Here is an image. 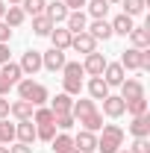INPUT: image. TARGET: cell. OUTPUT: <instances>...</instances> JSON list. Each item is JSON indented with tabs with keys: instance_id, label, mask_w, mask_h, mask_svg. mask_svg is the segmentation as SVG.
Wrapping results in <instances>:
<instances>
[{
	"instance_id": "cell-1",
	"label": "cell",
	"mask_w": 150,
	"mask_h": 153,
	"mask_svg": "<svg viewBox=\"0 0 150 153\" xmlns=\"http://www.w3.org/2000/svg\"><path fill=\"white\" fill-rule=\"evenodd\" d=\"M100 138H97V150L100 153H118L124 147V130L118 124H103L100 127Z\"/></svg>"
},
{
	"instance_id": "cell-2",
	"label": "cell",
	"mask_w": 150,
	"mask_h": 153,
	"mask_svg": "<svg viewBox=\"0 0 150 153\" xmlns=\"http://www.w3.org/2000/svg\"><path fill=\"white\" fill-rule=\"evenodd\" d=\"M18 97L21 100H27V103H33V106H44L50 97H47V88L41 85V82H33V79H21L18 82Z\"/></svg>"
},
{
	"instance_id": "cell-3",
	"label": "cell",
	"mask_w": 150,
	"mask_h": 153,
	"mask_svg": "<svg viewBox=\"0 0 150 153\" xmlns=\"http://www.w3.org/2000/svg\"><path fill=\"white\" fill-rule=\"evenodd\" d=\"M62 74H65V76H62L65 94H79V91H82V76H85L82 65H79V62H65Z\"/></svg>"
},
{
	"instance_id": "cell-4",
	"label": "cell",
	"mask_w": 150,
	"mask_h": 153,
	"mask_svg": "<svg viewBox=\"0 0 150 153\" xmlns=\"http://www.w3.org/2000/svg\"><path fill=\"white\" fill-rule=\"evenodd\" d=\"M65 62H68V59H65V50H56V47H50L47 53H41V68H47V71H53V74L65 68Z\"/></svg>"
},
{
	"instance_id": "cell-5",
	"label": "cell",
	"mask_w": 150,
	"mask_h": 153,
	"mask_svg": "<svg viewBox=\"0 0 150 153\" xmlns=\"http://www.w3.org/2000/svg\"><path fill=\"white\" fill-rule=\"evenodd\" d=\"M103 68H106V56H103V53H97V50H94V53H85L82 71H85L88 76H100V74H103Z\"/></svg>"
},
{
	"instance_id": "cell-6",
	"label": "cell",
	"mask_w": 150,
	"mask_h": 153,
	"mask_svg": "<svg viewBox=\"0 0 150 153\" xmlns=\"http://www.w3.org/2000/svg\"><path fill=\"white\" fill-rule=\"evenodd\" d=\"M85 27H88V18H85V12L79 9V12H68V18H65V30L76 36V33H85Z\"/></svg>"
},
{
	"instance_id": "cell-7",
	"label": "cell",
	"mask_w": 150,
	"mask_h": 153,
	"mask_svg": "<svg viewBox=\"0 0 150 153\" xmlns=\"http://www.w3.org/2000/svg\"><path fill=\"white\" fill-rule=\"evenodd\" d=\"M85 33H88L94 41H100V38L106 41V38H112V36H115V33H112V24H109L106 18H97L91 27H85Z\"/></svg>"
},
{
	"instance_id": "cell-8",
	"label": "cell",
	"mask_w": 150,
	"mask_h": 153,
	"mask_svg": "<svg viewBox=\"0 0 150 153\" xmlns=\"http://www.w3.org/2000/svg\"><path fill=\"white\" fill-rule=\"evenodd\" d=\"M74 147L79 153H94V150H97V135L88 133V130H79L76 138H74Z\"/></svg>"
},
{
	"instance_id": "cell-9",
	"label": "cell",
	"mask_w": 150,
	"mask_h": 153,
	"mask_svg": "<svg viewBox=\"0 0 150 153\" xmlns=\"http://www.w3.org/2000/svg\"><path fill=\"white\" fill-rule=\"evenodd\" d=\"M15 138L21 144H30L33 147V141H36V124L33 121H18L15 124Z\"/></svg>"
},
{
	"instance_id": "cell-10",
	"label": "cell",
	"mask_w": 150,
	"mask_h": 153,
	"mask_svg": "<svg viewBox=\"0 0 150 153\" xmlns=\"http://www.w3.org/2000/svg\"><path fill=\"white\" fill-rule=\"evenodd\" d=\"M121 97H124V100H138V97H144L141 79H124V82H121Z\"/></svg>"
},
{
	"instance_id": "cell-11",
	"label": "cell",
	"mask_w": 150,
	"mask_h": 153,
	"mask_svg": "<svg viewBox=\"0 0 150 153\" xmlns=\"http://www.w3.org/2000/svg\"><path fill=\"white\" fill-rule=\"evenodd\" d=\"M71 47H74L76 53H94V50H97V41H94L88 33H76V36L71 38Z\"/></svg>"
},
{
	"instance_id": "cell-12",
	"label": "cell",
	"mask_w": 150,
	"mask_h": 153,
	"mask_svg": "<svg viewBox=\"0 0 150 153\" xmlns=\"http://www.w3.org/2000/svg\"><path fill=\"white\" fill-rule=\"evenodd\" d=\"M103 79H106V85H121L124 82V68H121V62H106V68H103Z\"/></svg>"
},
{
	"instance_id": "cell-13",
	"label": "cell",
	"mask_w": 150,
	"mask_h": 153,
	"mask_svg": "<svg viewBox=\"0 0 150 153\" xmlns=\"http://www.w3.org/2000/svg\"><path fill=\"white\" fill-rule=\"evenodd\" d=\"M21 71H24V74L41 71V53H38V50H27V53L21 56Z\"/></svg>"
},
{
	"instance_id": "cell-14",
	"label": "cell",
	"mask_w": 150,
	"mask_h": 153,
	"mask_svg": "<svg viewBox=\"0 0 150 153\" xmlns=\"http://www.w3.org/2000/svg\"><path fill=\"white\" fill-rule=\"evenodd\" d=\"M33 112H36V106L27 103V100H15V103H9V115H15L18 121H33Z\"/></svg>"
},
{
	"instance_id": "cell-15",
	"label": "cell",
	"mask_w": 150,
	"mask_h": 153,
	"mask_svg": "<svg viewBox=\"0 0 150 153\" xmlns=\"http://www.w3.org/2000/svg\"><path fill=\"white\" fill-rule=\"evenodd\" d=\"M130 41H132V47L147 50L150 47V27H132L130 30Z\"/></svg>"
},
{
	"instance_id": "cell-16",
	"label": "cell",
	"mask_w": 150,
	"mask_h": 153,
	"mask_svg": "<svg viewBox=\"0 0 150 153\" xmlns=\"http://www.w3.org/2000/svg\"><path fill=\"white\" fill-rule=\"evenodd\" d=\"M44 15L53 21V24H62V21L68 18V6H65L62 0H53V3H47V6H44Z\"/></svg>"
},
{
	"instance_id": "cell-17",
	"label": "cell",
	"mask_w": 150,
	"mask_h": 153,
	"mask_svg": "<svg viewBox=\"0 0 150 153\" xmlns=\"http://www.w3.org/2000/svg\"><path fill=\"white\" fill-rule=\"evenodd\" d=\"M71 106H74V100H71V94H65V91L50 100V112L53 115H71Z\"/></svg>"
},
{
	"instance_id": "cell-18",
	"label": "cell",
	"mask_w": 150,
	"mask_h": 153,
	"mask_svg": "<svg viewBox=\"0 0 150 153\" xmlns=\"http://www.w3.org/2000/svg\"><path fill=\"white\" fill-rule=\"evenodd\" d=\"M88 94H91V100H103V97H109V85H106L103 76H91V79H88Z\"/></svg>"
},
{
	"instance_id": "cell-19",
	"label": "cell",
	"mask_w": 150,
	"mask_h": 153,
	"mask_svg": "<svg viewBox=\"0 0 150 153\" xmlns=\"http://www.w3.org/2000/svg\"><path fill=\"white\" fill-rule=\"evenodd\" d=\"M130 133L135 135V138H147L150 135V118L147 115H135L132 124H130Z\"/></svg>"
},
{
	"instance_id": "cell-20",
	"label": "cell",
	"mask_w": 150,
	"mask_h": 153,
	"mask_svg": "<svg viewBox=\"0 0 150 153\" xmlns=\"http://www.w3.org/2000/svg\"><path fill=\"white\" fill-rule=\"evenodd\" d=\"M103 112L109 118H121L124 115V97H115V94L103 97Z\"/></svg>"
},
{
	"instance_id": "cell-21",
	"label": "cell",
	"mask_w": 150,
	"mask_h": 153,
	"mask_svg": "<svg viewBox=\"0 0 150 153\" xmlns=\"http://www.w3.org/2000/svg\"><path fill=\"white\" fill-rule=\"evenodd\" d=\"M71 38L74 36H71L65 27H53V33H50V41H53L56 50H68V47H71Z\"/></svg>"
},
{
	"instance_id": "cell-22",
	"label": "cell",
	"mask_w": 150,
	"mask_h": 153,
	"mask_svg": "<svg viewBox=\"0 0 150 153\" xmlns=\"http://www.w3.org/2000/svg\"><path fill=\"white\" fill-rule=\"evenodd\" d=\"M76 124H82V130H88V133H97V130L103 127V115L94 109V112L82 115V118H76Z\"/></svg>"
},
{
	"instance_id": "cell-23",
	"label": "cell",
	"mask_w": 150,
	"mask_h": 153,
	"mask_svg": "<svg viewBox=\"0 0 150 153\" xmlns=\"http://www.w3.org/2000/svg\"><path fill=\"white\" fill-rule=\"evenodd\" d=\"M0 76H3L9 85H18L21 76H24V71H21V65H15V62H6V65H3V71H0Z\"/></svg>"
},
{
	"instance_id": "cell-24",
	"label": "cell",
	"mask_w": 150,
	"mask_h": 153,
	"mask_svg": "<svg viewBox=\"0 0 150 153\" xmlns=\"http://www.w3.org/2000/svg\"><path fill=\"white\" fill-rule=\"evenodd\" d=\"M53 27H56V24L47 18V15H36V18H33V33H36V36H50Z\"/></svg>"
},
{
	"instance_id": "cell-25",
	"label": "cell",
	"mask_w": 150,
	"mask_h": 153,
	"mask_svg": "<svg viewBox=\"0 0 150 153\" xmlns=\"http://www.w3.org/2000/svg\"><path fill=\"white\" fill-rule=\"evenodd\" d=\"M24 18H27V15H24V9H21V6H6L3 24H6V27H21V24H24Z\"/></svg>"
},
{
	"instance_id": "cell-26",
	"label": "cell",
	"mask_w": 150,
	"mask_h": 153,
	"mask_svg": "<svg viewBox=\"0 0 150 153\" xmlns=\"http://www.w3.org/2000/svg\"><path fill=\"white\" fill-rule=\"evenodd\" d=\"M50 147H53V153H65V150H71V147H74V138H71L68 133H59V135H53Z\"/></svg>"
},
{
	"instance_id": "cell-27",
	"label": "cell",
	"mask_w": 150,
	"mask_h": 153,
	"mask_svg": "<svg viewBox=\"0 0 150 153\" xmlns=\"http://www.w3.org/2000/svg\"><path fill=\"white\" fill-rule=\"evenodd\" d=\"M132 27H135V24H132L130 15H118V18L112 21V33H118V36H130Z\"/></svg>"
},
{
	"instance_id": "cell-28",
	"label": "cell",
	"mask_w": 150,
	"mask_h": 153,
	"mask_svg": "<svg viewBox=\"0 0 150 153\" xmlns=\"http://www.w3.org/2000/svg\"><path fill=\"white\" fill-rule=\"evenodd\" d=\"M44 6H47V0H21V9H24V15H44Z\"/></svg>"
},
{
	"instance_id": "cell-29",
	"label": "cell",
	"mask_w": 150,
	"mask_h": 153,
	"mask_svg": "<svg viewBox=\"0 0 150 153\" xmlns=\"http://www.w3.org/2000/svg\"><path fill=\"white\" fill-rule=\"evenodd\" d=\"M124 112H130L132 118L135 115H147V100L138 97V100H124Z\"/></svg>"
},
{
	"instance_id": "cell-30",
	"label": "cell",
	"mask_w": 150,
	"mask_h": 153,
	"mask_svg": "<svg viewBox=\"0 0 150 153\" xmlns=\"http://www.w3.org/2000/svg\"><path fill=\"white\" fill-rule=\"evenodd\" d=\"M85 6H88V15H91L94 21H97V18H106V12H109V3H106V0H88Z\"/></svg>"
},
{
	"instance_id": "cell-31",
	"label": "cell",
	"mask_w": 150,
	"mask_h": 153,
	"mask_svg": "<svg viewBox=\"0 0 150 153\" xmlns=\"http://www.w3.org/2000/svg\"><path fill=\"white\" fill-rule=\"evenodd\" d=\"M94 109H97V106H94V100H76L74 106H71V115H74V121H76V118L94 112Z\"/></svg>"
},
{
	"instance_id": "cell-32",
	"label": "cell",
	"mask_w": 150,
	"mask_h": 153,
	"mask_svg": "<svg viewBox=\"0 0 150 153\" xmlns=\"http://www.w3.org/2000/svg\"><path fill=\"white\" fill-rule=\"evenodd\" d=\"M121 3H124V15H130V18L141 15L144 6H147V0H121Z\"/></svg>"
},
{
	"instance_id": "cell-33",
	"label": "cell",
	"mask_w": 150,
	"mask_h": 153,
	"mask_svg": "<svg viewBox=\"0 0 150 153\" xmlns=\"http://www.w3.org/2000/svg\"><path fill=\"white\" fill-rule=\"evenodd\" d=\"M53 135H56V124H36V138L53 141Z\"/></svg>"
},
{
	"instance_id": "cell-34",
	"label": "cell",
	"mask_w": 150,
	"mask_h": 153,
	"mask_svg": "<svg viewBox=\"0 0 150 153\" xmlns=\"http://www.w3.org/2000/svg\"><path fill=\"white\" fill-rule=\"evenodd\" d=\"M9 141H15V124H9L3 118L0 121V144H9Z\"/></svg>"
},
{
	"instance_id": "cell-35",
	"label": "cell",
	"mask_w": 150,
	"mask_h": 153,
	"mask_svg": "<svg viewBox=\"0 0 150 153\" xmlns=\"http://www.w3.org/2000/svg\"><path fill=\"white\" fill-rule=\"evenodd\" d=\"M53 118H56V115L50 112V109L36 106V112H33V124H53Z\"/></svg>"
},
{
	"instance_id": "cell-36",
	"label": "cell",
	"mask_w": 150,
	"mask_h": 153,
	"mask_svg": "<svg viewBox=\"0 0 150 153\" xmlns=\"http://www.w3.org/2000/svg\"><path fill=\"white\" fill-rule=\"evenodd\" d=\"M53 124H56L59 130H65V133H68L76 121H74V115H56V118H53Z\"/></svg>"
},
{
	"instance_id": "cell-37",
	"label": "cell",
	"mask_w": 150,
	"mask_h": 153,
	"mask_svg": "<svg viewBox=\"0 0 150 153\" xmlns=\"http://www.w3.org/2000/svg\"><path fill=\"white\" fill-rule=\"evenodd\" d=\"M130 153H150V141L147 138H135V144H132Z\"/></svg>"
},
{
	"instance_id": "cell-38",
	"label": "cell",
	"mask_w": 150,
	"mask_h": 153,
	"mask_svg": "<svg viewBox=\"0 0 150 153\" xmlns=\"http://www.w3.org/2000/svg\"><path fill=\"white\" fill-rule=\"evenodd\" d=\"M9 38H12V27H6L0 21V44H9Z\"/></svg>"
},
{
	"instance_id": "cell-39",
	"label": "cell",
	"mask_w": 150,
	"mask_h": 153,
	"mask_svg": "<svg viewBox=\"0 0 150 153\" xmlns=\"http://www.w3.org/2000/svg\"><path fill=\"white\" fill-rule=\"evenodd\" d=\"M62 3L68 6V12H79V9H82V6H85L88 0H62Z\"/></svg>"
},
{
	"instance_id": "cell-40",
	"label": "cell",
	"mask_w": 150,
	"mask_h": 153,
	"mask_svg": "<svg viewBox=\"0 0 150 153\" xmlns=\"http://www.w3.org/2000/svg\"><path fill=\"white\" fill-rule=\"evenodd\" d=\"M9 153H33V147H30V144H15V147H9Z\"/></svg>"
},
{
	"instance_id": "cell-41",
	"label": "cell",
	"mask_w": 150,
	"mask_h": 153,
	"mask_svg": "<svg viewBox=\"0 0 150 153\" xmlns=\"http://www.w3.org/2000/svg\"><path fill=\"white\" fill-rule=\"evenodd\" d=\"M3 118H9V100L6 97H0V121Z\"/></svg>"
},
{
	"instance_id": "cell-42",
	"label": "cell",
	"mask_w": 150,
	"mask_h": 153,
	"mask_svg": "<svg viewBox=\"0 0 150 153\" xmlns=\"http://www.w3.org/2000/svg\"><path fill=\"white\" fill-rule=\"evenodd\" d=\"M9 62V44H0V65Z\"/></svg>"
},
{
	"instance_id": "cell-43",
	"label": "cell",
	"mask_w": 150,
	"mask_h": 153,
	"mask_svg": "<svg viewBox=\"0 0 150 153\" xmlns=\"http://www.w3.org/2000/svg\"><path fill=\"white\" fill-rule=\"evenodd\" d=\"M9 88H12V85H9V82H6V79H3V76H0V97L6 94V91H9Z\"/></svg>"
},
{
	"instance_id": "cell-44",
	"label": "cell",
	"mask_w": 150,
	"mask_h": 153,
	"mask_svg": "<svg viewBox=\"0 0 150 153\" xmlns=\"http://www.w3.org/2000/svg\"><path fill=\"white\" fill-rule=\"evenodd\" d=\"M3 15H6V3L0 0V21H3Z\"/></svg>"
},
{
	"instance_id": "cell-45",
	"label": "cell",
	"mask_w": 150,
	"mask_h": 153,
	"mask_svg": "<svg viewBox=\"0 0 150 153\" xmlns=\"http://www.w3.org/2000/svg\"><path fill=\"white\" fill-rule=\"evenodd\" d=\"M6 3H9V6H21V0H6Z\"/></svg>"
},
{
	"instance_id": "cell-46",
	"label": "cell",
	"mask_w": 150,
	"mask_h": 153,
	"mask_svg": "<svg viewBox=\"0 0 150 153\" xmlns=\"http://www.w3.org/2000/svg\"><path fill=\"white\" fill-rule=\"evenodd\" d=\"M0 153H9V147H3V144H0Z\"/></svg>"
},
{
	"instance_id": "cell-47",
	"label": "cell",
	"mask_w": 150,
	"mask_h": 153,
	"mask_svg": "<svg viewBox=\"0 0 150 153\" xmlns=\"http://www.w3.org/2000/svg\"><path fill=\"white\" fill-rule=\"evenodd\" d=\"M65 153H79V150H76V147H71V150H65Z\"/></svg>"
},
{
	"instance_id": "cell-48",
	"label": "cell",
	"mask_w": 150,
	"mask_h": 153,
	"mask_svg": "<svg viewBox=\"0 0 150 153\" xmlns=\"http://www.w3.org/2000/svg\"><path fill=\"white\" fill-rule=\"evenodd\" d=\"M106 3H109V6H112V3H121V0H106Z\"/></svg>"
},
{
	"instance_id": "cell-49",
	"label": "cell",
	"mask_w": 150,
	"mask_h": 153,
	"mask_svg": "<svg viewBox=\"0 0 150 153\" xmlns=\"http://www.w3.org/2000/svg\"><path fill=\"white\" fill-rule=\"evenodd\" d=\"M118 153H130V150H124V147H121V150H118Z\"/></svg>"
}]
</instances>
